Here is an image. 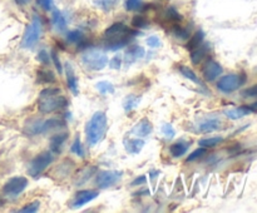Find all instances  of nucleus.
I'll use <instances>...</instances> for the list:
<instances>
[{
  "mask_svg": "<svg viewBox=\"0 0 257 213\" xmlns=\"http://www.w3.org/2000/svg\"><path fill=\"white\" fill-rule=\"evenodd\" d=\"M35 4L44 12H52L55 8L54 0H35Z\"/></svg>",
  "mask_w": 257,
  "mask_h": 213,
  "instance_id": "obj_38",
  "label": "nucleus"
},
{
  "mask_svg": "<svg viewBox=\"0 0 257 213\" xmlns=\"http://www.w3.org/2000/svg\"><path fill=\"white\" fill-rule=\"evenodd\" d=\"M99 195V192L97 189H82L78 190L75 193L74 198H73L72 203H70V207L73 209H79V208L84 207L85 204L90 203L92 200H94L95 198Z\"/></svg>",
  "mask_w": 257,
  "mask_h": 213,
  "instance_id": "obj_10",
  "label": "nucleus"
},
{
  "mask_svg": "<svg viewBox=\"0 0 257 213\" xmlns=\"http://www.w3.org/2000/svg\"><path fill=\"white\" fill-rule=\"evenodd\" d=\"M171 33H172L173 37L177 38V39L185 40L191 37V30L188 29V28H185L182 27V25H180V23L172 25V30H171Z\"/></svg>",
  "mask_w": 257,
  "mask_h": 213,
  "instance_id": "obj_28",
  "label": "nucleus"
},
{
  "mask_svg": "<svg viewBox=\"0 0 257 213\" xmlns=\"http://www.w3.org/2000/svg\"><path fill=\"white\" fill-rule=\"evenodd\" d=\"M108 130V117L107 113L103 110H98L90 117V119L85 123L84 133L85 139L89 147H95L98 143L102 142Z\"/></svg>",
  "mask_w": 257,
  "mask_h": 213,
  "instance_id": "obj_3",
  "label": "nucleus"
},
{
  "mask_svg": "<svg viewBox=\"0 0 257 213\" xmlns=\"http://www.w3.org/2000/svg\"><path fill=\"white\" fill-rule=\"evenodd\" d=\"M223 73L222 65L215 59H208L202 68V77L206 82H215Z\"/></svg>",
  "mask_w": 257,
  "mask_h": 213,
  "instance_id": "obj_11",
  "label": "nucleus"
},
{
  "mask_svg": "<svg viewBox=\"0 0 257 213\" xmlns=\"http://www.w3.org/2000/svg\"><path fill=\"white\" fill-rule=\"evenodd\" d=\"M222 125V122H221L218 118H205V119L201 120L198 123V132L200 133H212L218 130Z\"/></svg>",
  "mask_w": 257,
  "mask_h": 213,
  "instance_id": "obj_13",
  "label": "nucleus"
},
{
  "mask_svg": "<svg viewBox=\"0 0 257 213\" xmlns=\"http://www.w3.org/2000/svg\"><path fill=\"white\" fill-rule=\"evenodd\" d=\"M140 30H133L128 28L124 23H113L112 25L107 28L103 33V37L107 39L105 43V48L110 52H115V50L123 49L130 44L131 39L137 35H140Z\"/></svg>",
  "mask_w": 257,
  "mask_h": 213,
  "instance_id": "obj_1",
  "label": "nucleus"
},
{
  "mask_svg": "<svg viewBox=\"0 0 257 213\" xmlns=\"http://www.w3.org/2000/svg\"><path fill=\"white\" fill-rule=\"evenodd\" d=\"M250 108L252 109V112H256V110H257V102L253 103V104H251Z\"/></svg>",
  "mask_w": 257,
  "mask_h": 213,
  "instance_id": "obj_47",
  "label": "nucleus"
},
{
  "mask_svg": "<svg viewBox=\"0 0 257 213\" xmlns=\"http://www.w3.org/2000/svg\"><path fill=\"white\" fill-rule=\"evenodd\" d=\"M50 22H52L53 28H54L57 32L63 33L67 30L68 27V20L67 17L60 12L59 9H53L52 10V17H50Z\"/></svg>",
  "mask_w": 257,
  "mask_h": 213,
  "instance_id": "obj_12",
  "label": "nucleus"
},
{
  "mask_svg": "<svg viewBox=\"0 0 257 213\" xmlns=\"http://www.w3.org/2000/svg\"><path fill=\"white\" fill-rule=\"evenodd\" d=\"M146 142L142 138H130V139H124V149L125 152L130 153V154H140L141 150L145 147Z\"/></svg>",
  "mask_w": 257,
  "mask_h": 213,
  "instance_id": "obj_16",
  "label": "nucleus"
},
{
  "mask_svg": "<svg viewBox=\"0 0 257 213\" xmlns=\"http://www.w3.org/2000/svg\"><path fill=\"white\" fill-rule=\"evenodd\" d=\"M161 132L165 135L167 139H172V138L176 137V129L173 128L172 124L170 123H163L162 127H161Z\"/></svg>",
  "mask_w": 257,
  "mask_h": 213,
  "instance_id": "obj_37",
  "label": "nucleus"
},
{
  "mask_svg": "<svg viewBox=\"0 0 257 213\" xmlns=\"http://www.w3.org/2000/svg\"><path fill=\"white\" fill-rule=\"evenodd\" d=\"M131 24H132V27L137 30L147 29V28L150 27V20H148L145 15L137 14L132 18V22H131Z\"/></svg>",
  "mask_w": 257,
  "mask_h": 213,
  "instance_id": "obj_32",
  "label": "nucleus"
},
{
  "mask_svg": "<svg viewBox=\"0 0 257 213\" xmlns=\"http://www.w3.org/2000/svg\"><path fill=\"white\" fill-rule=\"evenodd\" d=\"M147 45L150 48H152V49H156V48H160L161 45H162V42H161L160 38L157 37V35H151V37L147 38Z\"/></svg>",
  "mask_w": 257,
  "mask_h": 213,
  "instance_id": "obj_43",
  "label": "nucleus"
},
{
  "mask_svg": "<svg viewBox=\"0 0 257 213\" xmlns=\"http://www.w3.org/2000/svg\"><path fill=\"white\" fill-rule=\"evenodd\" d=\"M206 154H207V149H206V148H203V147H200V148H197V149L193 150L191 154H188V157L186 158V160H187V162H190V163L191 162H196V160H198V159H201V158L205 157Z\"/></svg>",
  "mask_w": 257,
  "mask_h": 213,
  "instance_id": "obj_36",
  "label": "nucleus"
},
{
  "mask_svg": "<svg viewBox=\"0 0 257 213\" xmlns=\"http://www.w3.org/2000/svg\"><path fill=\"white\" fill-rule=\"evenodd\" d=\"M203 40H205V32H203L202 29H198L195 34H192L190 38H188V42L186 43L185 48L191 52V50L200 47V45L203 43Z\"/></svg>",
  "mask_w": 257,
  "mask_h": 213,
  "instance_id": "obj_27",
  "label": "nucleus"
},
{
  "mask_svg": "<svg viewBox=\"0 0 257 213\" xmlns=\"http://www.w3.org/2000/svg\"><path fill=\"white\" fill-rule=\"evenodd\" d=\"M246 74L245 73H241V74H235V73H231V74H226L223 77H221L218 79L217 89L220 90L223 94H231V93L236 92L237 89H240L243 84L246 83Z\"/></svg>",
  "mask_w": 257,
  "mask_h": 213,
  "instance_id": "obj_6",
  "label": "nucleus"
},
{
  "mask_svg": "<svg viewBox=\"0 0 257 213\" xmlns=\"http://www.w3.org/2000/svg\"><path fill=\"white\" fill-rule=\"evenodd\" d=\"M95 89L103 95H107V94H113L115 92V88L113 85V83L108 82V80H100L95 84Z\"/></svg>",
  "mask_w": 257,
  "mask_h": 213,
  "instance_id": "obj_31",
  "label": "nucleus"
},
{
  "mask_svg": "<svg viewBox=\"0 0 257 213\" xmlns=\"http://www.w3.org/2000/svg\"><path fill=\"white\" fill-rule=\"evenodd\" d=\"M28 187V179L23 175H17V177H12L5 182L4 187H3V193L8 197H18L22 194Z\"/></svg>",
  "mask_w": 257,
  "mask_h": 213,
  "instance_id": "obj_9",
  "label": "nucleus"
},
{
  "mask_svg": "<svg viewBox=\"0 0 257 213\" xmlns=\"http://www.w3.org/2000/svg\"><path fill=\"white\" fill-rule=\"evenodd\" d=\"M14 2L18 7H27L30 3V0H14Z\"/></svg>",
  "mask_w": 257,
  "mask_h": 213,
  "instance_id": "obj_46",
  "label": "nucleus"
},
{
  "mask_svg": "<svg viewBox=\"0 0 257 213\" xmlns=\"http://www.w3.org/2000/svg\"><path fill=\"white\" fill-rule=\"evenodd\" d=\"M145 7V0H125L124 9L127 12H142Z\"/></svg>",
  "mask_w": 257,
  "mask_h": 213,
  "instance_id": "obj_34",
  "label": "nucleus"
},
{
  "mask_svg": "<svg viewBox=\"0 0 257 213\" xmlns=\"http://www.w3.org/2000/svg\"><path fill=\"white\" fill-rule=\"evenodd\" d=\"M95 173H97V167L95 165H85L84 168L78 170L77 178H75V184H83L87 180H89L90 177L94 175Z\"/></svg>",
  "mask_w": 257,
  "mask_h": 213,
  "instance_id": "obj_24",
  "label": "nucleus"
},
{
  "mask_svg": "<svg viewBox=\"0 0 257 213\" xmlns=\"http://www.w3.org/2000/svg\"><path fill=\"white\" fill-rule=\"evenodd\" d=\"M118 2L119 0H94V5L104 12H110L112 9H114Z\"/></svg>",
  "mask_w": 257,
  "mask_h": 213,
  "instance_id": "obj_35",
  "label": "nucleus"
},
{
  "mask_svg": "<svg viewBox=\"0 0 257 213\" xmlns=\"http://www.w3.org/2000/svg\"><path fill=\"white\" fill-rule=\"evenodd\" d=\"M141 100H142V97L141 95H136V94H130L123 99L122 102V107L124 109L125 113H131L133 112L135 109H137L138 105H140Z\"/></svg>",
  "mask_w": 257,
  "mask_h": 213,
  "instance_id": "obj_26",
  "label": "nucleus"
},
{
  "mask_svg": "<svg viewBox=\"0 0 257 213\" xmlns=\"http://www.w3.org/2000/svg\"><path fill=\"white\" fill-rule=\"evenodd\" d=\"M123 178V170H100L95 173V184L100 189H107L117 184Z\"/></svg>",
  "mask_w": 257,
  "mask_h": 213,
  "instance_id": "obj_8",
  "label": "nucleus"
},
{
  "mask_svg": "<svg viewBox=\"0 0 257 213\" xmlns=\"http://www.w3.org/2000/svg\"><path fill=\"white\" fill-rule=\"evenodd\" d=\"M43 32V22L40 15L34 14L32 18V22L27 25L25 28V32L23 34L22 43H20V47L23 49H32L33 47H35L38 42H39L40 37H42Z\"/></svg>",
  "mask_w": 257,
  "mask_h": 213,
  "instance_id": "obj_4",
  "label": "nucleus"
},
{
  "mask_svg": "<svg viewBox=\"0 0 257 213\" xmlns=\"http://www.w3.org/2000/svg\"><path fill=\"white\" fill-rule=\"evenodd\" d=\"M37 60L42 65H49L52 58H50V54L48 53V50L40 49L39 52H38V54H37Z\"/></svg>",
  "mask_w": 257,
  "mask_h": 213,
  "instance_id": "obj_39",
  "label": "nucleus"
},
{
  "mask_svg": "<svg viewBox=\"0 0 257 213\" xmlns=\"http://www.w3.org/2000/svg\"><path fill=\"white\" fill-rule=\"evenodd\" d=\"M40 207V202L39 200H34V202H30L28 204H25L24 207L20 208L19 212H24V213H34L39 210Z\"/></svg>",
  "mask_w": 257,
  "mask_h": 213,
  "instance_id": "obj_40",
  "label": "nucleus"
},
{
  "mask_svg": "<svg viewBox=\"0 0 257 213\" xmlns=\"http://www.w3.org/2000/svg\"><path fill=\"white\" fill-rule=\"evenodd\" d=\"M162 18L166 23H170V24H177V23H181L183 20V15L172 5L166 8L162 14Z\"/></svg>",
  "mask_w": 257,
  "mask_h": 213,
  "instance_id": "obj_23",
  "label": "nucleus"
},
{
  "mask_svg": "<svg viewBox=\"0 0 257 213\" xmlns=\"http://www.w3.org/2000/svg\"><path fill=\"white\" fill-rule=\"evenodd\" d=\"M146 183H147L146 175H140V177H136L135 179L131 182V185H132V187H141V185L146 184Z\"/></svg>",
  "mask_w": 257,
  "mask_h": 213,
  "instance_id": "obj_45",
  "label": "nucleus"
},
{
  "mask_svg": "<svg viewBox=\"0 0 257 213\" xmlns=\"http://www.w3.org/2000/svg\"><path fill=\"white\" fill-rule=\"evenodd\" d=\"M82 63L87 69L99 72L108 65V55L100 49H89L82 55Z\"/></svg>",
  "mask_w": 257,
  "mask_h": 213,
  "instance_id": "obj_5",
  "label": "nucleus"
},
{
  "mask_svg": "<svg viewBox=\"0 0 257 213\" xmlns=\"http://www.w3.org/2000/svg\"><path fill=\"white\" fill-rule=\"evenodd\" d=\"M223 142V137H206V138H201L198 140V145L200 147L206 148V149H210V148H215L217 147L218 144Z\"/></svg>",
  "mask_w": 257,
  "mask_h": 213,
  "instance_id": "obj_30",
  "label": "nucleus"
},
{
  "mask_svg": "<svg viewBox=\"0 0 257 213\" xmlns=\"http://www.w3.org/2000/svg\"><path fill=\"white\" fill-rule=\"evenodd\" d=\"M65 74H67L68 89H69L74 95H78L79 94V83H78L77 75H75L74 70H73L70 64L65 65Z\"/></svg>",
  "mask_w": 257,
  "mask_h": 213,
  "instance_id": "obj_18",
  "label": "nucleus"
},
{
  "mask_svg": "<svg viewBox=\"0 0 257 213\" xmlns=\"http://www.w3.org/2000/svg\"><path fill=\"white\" fill-rule=\"evenodd\" d=\"M54 160V155L50 150H44V152L39 153L35 155L34 159L30 162L29 167H28V174L30 177L38 178Z\"/></svg>",
  "mask_w": 257,
  "mask_h": 213,
  "instance_id": "obj_7",
  "label": "nucleus"
},
{
  "mask_svg": "<svg viewBox=\"0 0 257 213\" xmlns=\"http://www.w3.org/2000/svg\"><path fill=\"white\" fill-rule=\"evenodd\" d=\"M50 58H52L53 64H54L55 69L58 70V73H59V74H62V73H63V64H62V62H60L59 54L57 53V50L53 49L52 52H50Z\"/></svg>",
  "mask_w": 257,
  "mask_h": 213,
  "instance_id": "obj_41",
  "label": "nucleus"
},
{
  "mask_svg": "<svg viewBox=\"0 0 257 213\" xmlns=\"http://www.w3.org/2000/svg\"><path fill=\"white\" fill-rule=\"evenodd\" d=\"M208 50H210V45L206 43V44H201L200 47H197L196 49L191 50V62L193 65H198L202 63V60L207 57Z\"/></svg>",
  "mask_w": 257,
  "mask_h": 213,
  "instance_id": "obj_19",
  "label": "nucleus"
},
{
  "mask_svg": "<svg viewBox=\"0 0 257 213\" xmlns=\"http://www.w3.org/2000/svg\"><path fill=\"white\" fill-rule=\"evenodd\" d=\"M84 39H85L84 34H83L82 30L79 29H73L67 33V40L69 43H73V44H77V45L80 44Z\"/></svg>",
  "mask_w": 257,
  "mask_h": 213,
  "instance_id": "obj_33",
  "label": "nucleus"
},
{
  "mask_svg": "<svg viewBox=\"0 0 257 213\" xmlns=\"http://www.w3.org/2000/svg\"><path fill=\"white\" fill-rule=\"evenodd\" d=\"M70 152L79 158L85 157V148L83 147V143H82V139H80L79 134L75 135L74 140H73L72 145H70Z\"/></svg>",
  "mask_w": 257,
  "mask_h": 213,
  "instance_id": "obj_29",
  "label": "nucleus"
},
{
  "mask_svg": "<svg viewBox=\"0 0 257 213\" xmlns=\"http://www.w3.org/2000/svg\"><path fill=\"white\" fill-rule=\"evenodd\" d=\"M242 97L245 98H257V84L253 87L246 88L245 90H242Z\"/></svg>",
  "mask_w": 257,
  "mask_h": 213,
  "instance_id": "obj_44",
  "label": "nucleus"
},
{
  "mask_svg": "<svg viewBox=\"0 0 257 213\" xmlns=\"http://www.w3.org/2000/svg\"><path fill=\"white\" fill-rule=\"evenodd\" d=\"M188 148H190V143L186 142V140H177L170 145L168 152L172 158H181L188 152Z\"/></svg>",
  "mask_w": 257,
  "mask_h": 213,
  "instance_id": "obj_20",
  "label": "nucleus"
},
{
  "mask_svg": "<svg viewBox=\"0 0 257 213\" xmlns=\"http://www.w3.org/2000/svg\"><path fill=\"white\" fill-rule=\"evenodd\" d=\"M123 64V59L120 55H115V57H113L112 59L108 60V65H109L110 69L113 70H119L120 67H122Z\"/></svg>",
  "mask_w": 257,
  "mask_h": 213,
  "instance_id": "obj_42",
  "label": "nucleus"
},
{
  "mask_svg": "<svg viewBox=\"0 0 257 213\" xmlns=\"http://www.w3.org/2000/svg\"><path fill=\"white\" fill-rule=\"evenodd\" d=\"M178 72L181 73V75H182L183 78L191 80V82H193L195 84H198L201 88H205V84L201 82V79L197 77V74H196V73L193 72V70L191 69L190 67H188V65L180 64V65H178Z\"/></svg>",
  "mask_w": 257,
  "mask_h": 213,
  "instance_id": "obj_25",
  "label": "nucleus"
},
{
  "mask_svg": "<svg viewBox=\"0 0 257 213\" xmlns=\"http://www.w3.org/2000/svg\"><path fill=\"white\" fill-rule=\"evenodd\" d=\"M146 54L145 48L141 47V45H131L128 47V49L125 50V63L127 64H132L136 60L142 59Z\"/></svg>",
  "mask_w": 257,
  "mask_h": 213,
  "instance_id": "obj_17",
  "label": "nucleus"
},
{
  "mask_svg": "<svg viewBox=\"0 0 257 213\" xmlns=\"http://www.w3.org/2000/svg\"><path fill=\"white\" fill-rule=\"evenodd\" d=\"M152 132H153V124L150 119H147V118H143V119H141L132 129L133 134L137 135V137H140V138L148 137V135H150Z\"/></svg>",
  "mask_w": 257,
  "mask_h": 213,
  "instance_id": "obj_14",
  "label": "nucleus"
},
{
  "mask_svg": "<svg viewBox=\"0 0 257 213\" xmlns=\"http://www.w3.org/2000/svg\"><path fill=\"white\" fill-rule=\"evenodd\" d=\"M38 110L42 114H52L60 112L69 105V100L60 94V89L57 87H48L40 92L37 100Z\"/></svg>",
  "mask_w": 257,
  "mask_h": 213,
  "instance_id": "obj_2",
  "label": "nucleus"
},
{
  "mask_svg": "<svg viewBox=\"0 0 257 213\" xmlns=\"http://www.w3.org/2000/svg\"><path fill=\"white\" fill-rule=\"evenodd\" d=\"M252 113V109L250 108V105H241V107L232 108V109L225 110V115L228 118V119L237 120L241 119V118L246 117L247 114Z\"/></svg>",
  "mask_w": 257,
  "mask_h": 213,
  "instance_id": "obj_21",
  "label": "nucleus"
},
{
  "mask_svg": "<svg viewBox=\"0 0 257 213\" xmlns=\"http://www.w3.org/2000/svg\"><path fill=\"white\" fill-rule=\"evenodd\" d=\"M68 137H69V132H63L54 134L50 137L49 139V148L52 153H60L63 149V145L67 142Z\"/></svg>",
  "mask_w": 257,
  "mask_h": 213,
  "instance_id": "obj_15",
  "label": "nucleus"
},
{
  "mask_svg": "<svg viewBox=\"0 0 257 213\" xmlns=\"http://www.w3.org/2000/svg\"><path fill=\"white\" fill-rule=\"evenodd\" d=\"M37 82L39 84H54L57 82V77L54 73L48 68H40L37 70Z\"/></svg>",
  "mask_w": 257,
  "mask_h": 213,
  "instance_id": "obj_22",
  "label": "nucleus"
}]
</instances>
